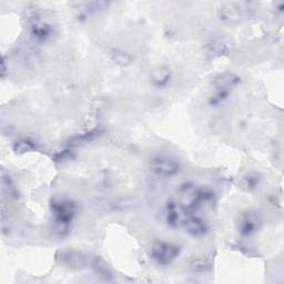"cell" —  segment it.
<instances>
[{
    "label": "cell",
    "instance_id": "obj_1",
    "mask_svg": "<svg viewBox=\"0 0 284 284\" xmlns=\"http://www.w3.org/2000/svg\"><path fill=\"white\" fill-rule=\"evenodd\" d=\"M52 212L54 216V222H56L54 230L57 233L63 236L64 233L68 232L70 222L73 221L76 215V205L74 202L69 200H59L53 202Z\"/></svg>",
    "mask_w": 284,
    "mask_h": 284
},
{
    "label": "cell",
    "instance_id": "obj_9",
    "mask_svg": "<svg viewBox=\"0 0 284 284\" xmlns=\"http://www.w3.org/2000/svg\"><path fill=\"white\" fill-rule=\"evenodd\" d=\"M51 29L50 27L46 24H36L32 27V35L36 38L37 40L43 41L47 40L49 37H50Z\"/></svg>",
    "mask_w": 284,
    "mask_h": 284
},
{
    "label": "cell",
    "instance_id": "obj_4",
    "mask_svg": "<svg viewBox=\"0 0 284 284\" xmlns=\"http://www.w3.org/2000/svg\"><path fill=\"white\" fill-rule=\"evenodd\" d=\"M182 226L184 227L185 230L190 234H192L193 237H201L207 231L206 223L202 219H200V218L193 216H188Z\"/></svg>",
    "mask_w": 284,
    "mask_h": 284
},
{
    "label": "cell",
    "instance_id": "obj_6",
    "mask_svg": "<svg viewBox=\"0 0 284 284\" xmlns=\"http://www.w3.org/2000/svg\"><path fill=\"white\" fill-rule=\"evenodd\" d=\"M150 78H151L152 84H154L155 86L163 87L169 83V80H170L171 78L170 70L166 67H158L152 71Z\"/></svg>",
    "mask_w": 284,
    "mask_h": 284
},
{
    "label": "cell",
    "instance_id": "obj_10",
    "mask_svg": "<svg viewBox=\"0 0 284 284\" xmlns=\"http://www.w3.org/2000/svg\"><path fill=\"white\" fill-rule=\"evenodd\" d=\"M35 148V146L31 144L29 140H20L15 146V151L19 152V154H25V152L31 151Z\"/></svg>",
    "mask_w": 284,
    "mask_h": 284
},
{
    "label": "cell",
    "instance_id": "obj_7",
    "mask_svg": "<svg viewBox=\"0 0 284 284\" xmlns=\"http://www.w3.org/2000/svg\"><path fill=\"white\" fill-rule=\"evenodd\" d=\"M63 263L71 267H81L85 265V258L83 254L77 252H68L63 254Z\"/></svg>",
    "mask_w": 284,
    "mask_h": 284
},
{
    "label": "cell",
    "instance_id": "obj_2",
    "mask_svg": "<svg viewBox=\"0 0 284 284\" xmlns=\"http://www.w3.org/2000/svg\"><path fill=\"white\" fill-rule=\"evenodd\" d=\"M152 258L161 265L171 264L179 255V248L172 243L159 241L154 244L151 250Z\"/></svg>",
    "mask_w": 284,
    "mask_h": 284
},
{
    "label": "cell",
    "instance_id": "obj_8",
    "mask_svg": "<svg viewBox=\"0 0 284 284\" xmlns=\"http://www.w3.org/2000/svg\"><path fill=\"white\" fill-rule=\"evenodd\" d=\"M256 222H259L258 219L251 215L244 218L241 221V233L243 236H251V234L255 232L256 227H258Z\"/></svg>",
    "mask_w": 284,
    "mask_h": 284
},
{
    "label": "cell",
    "instance_id": "obj_5",
    "mask_svg": "<svg viewBox=\"0 0 284 284\" xmlns=\"http://www.w3.org/2000/svg\"><path fill=\"white\" fill-rule=\"evenodd\" d=\"M239 83V78L234 74H225L218 77L215 81L217 90L230 91Z\"/></svg>",
    "mask_w": 284,
    "mask_h": 284
},
{
    "label": "cell",
    "instance_id": "obj_11",
    "mask_svg": "<svg viewBox=\"0 0 284 284\" xmlns=\"http://www.w3.org/2000/svg\"><path fill=\"white\" fill-rule=\"evenodd\" d=\"M259 181H260L259 177L256 176V174L251 173V174H249V176H247L243 179V187L247 190L254 189L256 185L259 184Z\"/></svg>",
    "mask_w": 284,
    "mask_h": 284
},
{
    "label": "cell",
    "instance_id": "obj_3",
    "mask_svg": "<svg viewBox=\"0 0 284 284\" xmlns=\"http://www.w3.org/2000/svg\"><path fill=\"white\" fill-rule=\"evenodd\" d=\"M151 170L154 171L157 176L169 178L179 172L180 166L177 161L162 157L154 160L151 165Z\"/></svg>",
    "mask_w": 284,
    "mask_h": 284
}]
</instances>
